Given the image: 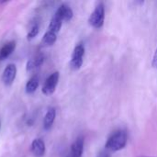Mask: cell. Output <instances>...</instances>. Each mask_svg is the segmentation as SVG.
<instances>
[{
    "mask_svg": "<svg viewBox=\"0 0 157 157\" xmlns=\"http://www.w3.org/2000/svg\"><path fill=\"white\" fill-rule=\"evenodd\" d=\"M128 142V134L125 130H118L114 132L107 140L105 149L108 152H118L125 148Z\"/></svg>",
    "mask_w": 157,
    "mask_h": 157,
    "instance_id": "6da1fadb",
    "label": "cell"
},
{
    "mask_svg": "<svg viewBox=\"0 0 157 157\" xmlns=\"http://www.w3.org/2000/svg\"><path fill=\"white\" fill-rule=\"evenodd\" d=\"M105 20V6L103 3H99L91 13L88 23L95 29H99L103 27Z\"/></svg>",
    "mask_w": 157,
    "mask_h": 157,
    "instance_id": "7a4b0ae2",
    "label": "cell"
},
{
    "mask_svg": "<svg viewBox=\"0 0 157 157\" xmlns=\"http://www.w3.org/2000/svg\"><path fill=\"white\" fill-rule=\"evenodd\" d=\"M84 55H85V46L83 43H79L75 47L74 52L72 53V58L70 61L71 69L76 71L81 68L83 64V61H84L83 59Z\"/></svg>",
    "mask_w": 157,
    "mask_h": 157,
    "instance_id": "3957f363",
    "label": "cell"
},
{
    "mask_svg": "<svg viewBox=\"0 0 157 157\" xmlns=\"http://www.w3.org/2000/svg\"><path fill=\"white\" fill-rule=\"evenodd\" d=\"M60 74L59 72H54L52 73L45 81L43 86H42V93L46 96H50L54 93L58 81H59Z\"/></svg>",
    "mask_w": 157,
    "mask_h": 157,
    "instance_id": "277c9868",
    "label": "cell"
},
{
    "mask_svg": "<svg viewBox=\"0 0 157 157\" xmlns=\"http://www.w3.org/2000/svg\"><path fill=\"white\" fill-rule=\"evenodd\" d=\"M17 75V67L13 63H9L4 70L2 75V81L5 86H9L13 84Z\"/></svg>",
    "mask_w": 157,
    "mask_h": 157,
    "instance_id": "5b68a950",
    "label": "cell"
},
{
    "mask_svg": "<svg viewBox=\"0 0 157 157\" xmlns=\"http://www.w3.org/2000/svg\"><path fill=\"white\" fill-rule=\"evenodd\" d=\"M84 144H85L84 137L83 136L77 137L71 146L70 157H82L84 152Z\"/></svg>",
    "mask_w": 157,
    "mask_h": 157,
    "instance_id": "8992f818",
    "label": "cell"
},
{
    "mask_svg": "<svg viewBox=\"0 0 157 157\" xmlns=\"http://www.w3.org/2000/svg\"><path fill=\"white\" fill-rule=\"evenodd\" d=\"M55 15H57L63 21L68 22L73 18L74 13H73L72 8L69 6L63 4L58 7V9L55 12Z\"/></svg>",
    "mask_w": 157,
    "mask_h": 157,
    "instance_id": "52a82bcc",
    "label": "cell"
},
{
    "mask_svg": "<svg viewBox=\"0 0 157 157\" xmlns=\"http://www.w3.org/2000/svg\"><path fill=\"white\" fill-rule=\"evenodd\" d=\"M31 152L35 157H43V155H45L44 142L40 138L33 140L31 144Z\"/></svg>",
    "mask_w": 157,
    "mask_h": 157,
    "instance_id": "ba28073f",
    "label": "cell"
},
{
    "mask_svg": "<svg viewBox=\"0 0 157 157\" xmlns=\"http://www.w3.org/2000/svg\"><path fill=\"white\" fill-rule=\"evenodd\" d=\"M44 62V55L40 53V54H37L35 57L29 59L27 63V66H26V69L28 72H30V71H33L39 67H40V65L43 63Z\"/></svg>",
    "mask_w": 157,
    "mask_h": 157,
    "instance_id": "9c48e42d",
    "label": "cell"
},
{
    "mask_svg": "<svg viewBox=\"0 0 157 157\" xmlns=\"http://www.w3.org/2000/svg\"><path fill=\"white\" fill-rule=\"evenodd\" d=\"M55 117H56V110L54 108H49L46 114H45V117H44V120H43V128L44 130L48 131L52 128L54 121H55Z\"/></svg>",
    "mask_w": 157,
    "mask_h": 157,
    "instance_id": "30bf717a",
    "label": "cell"
},
{
    "mask_svg": "<svg viewBox=\"0 0 157 157\" xmlns=\"http://www.w3.org/2000/svg\"><path fill=\"white\" fill-rule=\"evenodd\" d=\"M16 48V42L11 40L3 45L0 49V61L6 60L14 51Z\"/></svg>",
    "mask_w": 157,
    "mask_h": 157,
    "instance_id": "8fae6325",
    "label": "cell"
},
{
    "mask_svg": "<svg viewBox=\"0 0 157 157\" xmlns=\"http://www.w3.org/2000/svg\"><path fill=\"white\" fill-rule=\"evenodd\" d=\"M62 25H63V20L57 15L54 14V16L52 17V18L50 21L48 30L52 31L54 33H57V32L60 31V29L62 28Z\"/></svg>",
    "mask_w": 157,
    "mask_h": 157,
    "instance_id": "7c38bea8",
    "label": "cell"
},
{
    "mask_svg": "<svg viewBox=\"0 0 157 157\" xmlns=\"http://www.w3.org/2000/svg\"><path fill=\"white\" fill-rule=\"evenodd\" d=\"M39 83H40L39 77L37 75L32 76L26 84V93L33 94L37 90V88L39 86Z\"/></svg>",
    "mask_w": 157,
    "mask_h": 157,
    "instance_id": "4fadbf2b",
    "label": "cell"
},
{
    "mask_svg": "<svg viewBox=\"0 0 157 157\" xmlns=\"http://www.w3.org/2000/svg\"><path fill=\"white\" fill-rule=\"evenodd\" d=\"M56 40H57V35H56V33L48 30V31H46L45 34L43 35V38H42L41 41H42V43H43L44 45H46V46H52V45H53V44L55 43Z\"/></svg>",
    "mask_w": 157,
    "mask_h": 157,
    "instance_id": "5bb4252c",
    "label": "cell"
},
{
    "mask_svg": "<svg viewBox=\"0 0 157 157\" xmlns=\"http://www.w3.org/2000/svg\"><path fill=\"white\" fill-rule=\"evenodd\" d=\"M39 31H40V27H39V25H38V24L33 25V26L31 27V29H29L28 35H27V39H28L29 40L34 39V38L39 34Z\"/></svg>",
    "mask_w": 157,
    "mask_h": 157,
    "instance_id": "9a60e30c",
    "label": "cell"
},
{
    "mask_svg": "<svg viewBox=\"0 0 157 157\" xmlns=\"http://www.w3.org/2000/svg\"><path fill=\"white\" fill-rule=\"evenodd\" d=\"M152 66L155 68V69H157V48L154 53V56H153V62H152Z\"/></svg>",
    "mask_w": 157,
    "mask_h": 157,
    "instance_id": "2e32d148",
    "label": "cell"
},
{
    "mask_svg": "<svg viewBox=\"0 0 157 157\" xmlns=\"http://www.w3.org/2000/svg\"><path fill=\"white\" fill-rule=\"evenodd\" d=\"M98 157H110V155H109V152H108L105 149V150L99 152V154L98 155Z\"/></svg>",
    "mask_w": 157,
    "mask_h": 157,
    "instance_id": "e0dca14e",
    "label": "cell"
},
{
    "mask_svg": "<svg viewBox=\"0 0 157 157\" xmlns=\"http://www.w3.org/2000/svg\"><path fill=\"white\" fill-rule=\"evenodd\" d=\"M138 157H154V156H144V155H142V156H138Z\"/></svg>",
    "mask_w": 157,
    "mask_h": 157,
    "instance_id": "ac0fdd59",
    "label": "cell"
}]
</instances>
